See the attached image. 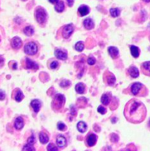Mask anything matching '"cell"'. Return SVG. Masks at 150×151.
<instances>
[{
    "label": "cell",
    "instance_id": "10",
    "mask_svg": "<svg viewBox=\"0 0 150 151\" xmlns=\"http://www.w3.org/2000/svg\"><path fill=\"white\" fill-rule=\"evenodd\" d=\"M22 45V41L19 37H14L11 41V46L13 49H19Z\"/></svg>",
    "mask_w": 150,
    "mask_h": 151
},
{
    "label": "cell",
    "instance_id": "23",
    "mask_svg": "<svg viewBox=\"0 0 150 151\" xmlns=\"http://www.w3.org/2000/svg\"><path fill=\"white\" fill-rule=\"evenodd\" d=\"M39 139L42 144H46L49 142V137L44 132H41L39 135Z\"/></svg>",
    "mask_w": 150,
    "mask_h": 151
},
{
    "label": "cell",
    "instance_id": "6",
    "mask_svg": "<svg viewBox=\"0 0 150 151\" xmlns=\"http://www.w3.org/2000/svg\"><path fill=\"white\" fill-rule=\"evenodd\" d=\"M74 32V27L71 24H67L63 29V36L64 38H69Z\"/></svg>",
    "mask_w": 150,
    "mask_h": 151
},
{
    "label": "cell",
    "instance_id": "39",
    "mask_svg": "<svg viewBox=\"0 0 150 151\" xmlns=\"http://www.w3.org/2000/svg\"><path fill=\"white\" fill-rule=\"evenodd\" d=\"M5 93L2 90H0V100H3L5 98Z\"/></svg>",
    "mask_w": 150,
    "mask_h": 151
},
{
    "label": "cell",
    "instance_id": "34",
    "mask_svg": "<svg viewBox=\"0 0 150 151\" xmlns=\"http://www.w3.org/2000/svg\"><path fill=\"white\" fill-rule=\"evenodd\" d=\"M47 150H53V151H56L57 150V147H55L53 144H49L47 147Z\"/></svg>",
    "mask_w": 150,
    "mask_h": 151
},
{
    "label": "cell",
    "instance_id": "5",
    "mask_svg": "<svg viewBox=\"0 0 150 151\" xmlns=\"http://www.w3.org/2000/svg\"><path fill=\"white\" fill-rule=\"evenodd\" d=\"M24 52L26 54L29 55H35L38 52V47L36 44L33 42H29L26 44L24 47Z\"/></svg>",
    "mask_w": 150,
    "mask_h": 151
},
{
    "label": "cell",
    "instance_id": "45",
    "mask_svg": "<svg viewBox=\"0 0 150 151\" xmlns=\"http://www.w3.org/2000/svg\"><path fill=\"white\" fill-rule=\"evenodd\" d=\"M23 1H24V0H23Z\"/></svg>",
    "mask_w": 150,
    "mask_h": 151
},
{
    "label": "cell",
    "instance_id": "40",
    "mask_svg": "<svg viewBox=\"0 0 150 151\" xmlns=\"http://www.w3.org/2000/svg\"><path fill=\"white\" fill-rule=\"evenodd\" d=\"M4 58H3L0 55V67H1V66L4 65Z\"/></svg>",
    "mask_w": 150,
    "mask_h": 151
},
{
    "label": "cell",
    "instance_id": "14",
    "mask_svg": "<svg viewBox=\"0 0 150 151\" xmlns=\"http://www.w3.org/2000/svg\"><path fill=\"white\" fill-rule=\"evenodd\" d=\"M128 72L129 73V75L133 78H136L139 76V71H138V68H136L135 66H130L129 69H128Z\"/></svg>",
    "mask_w": 150,
    "mask_h": 151
},
{
    "label": "cell",
    "instance_id": "21",
    "mask_svg": "<svg viewBox=\"0 0 150 151\" xmlns=\"http://www.w3.org/2000/svg\"><path fill=\"white\" fill-rule=\"evenodd\" d=\"M85 85L83 83H77L75 86V90H76V91L78 94H83L84 91H85Z\"/></svg>",
    "mask_w": 150,
    "mask_h": 151
},
{
    "label": "cell",
    "instance_id": "13",
    "mask_svg": "<svg viewBox=\"0 0 150 151\" xmlns=\"http://www.w3.org/2000/svg\"><path fill=\"white\" fill-rule=\"evenodd\" d=\"M56 143H57V146H58L59 147L63 148V147H66L67 142H66V138H65L64 137H63V136H59V137H57V140H56Z\"/></svg>",
    "mask_w": 150,
    "mask_h": 151
},
{
    "label": "cell",
    "instance_id": "15",
    "mask_svg": "<svg viewBox=\"0 0 150 151\" xmlns=\"http://www.w3.org/2000/svg\"><path fill=\"white\" fill-rule=\"evenodd\" d=\"M90 12V9L88 6L82 5L78 8V13L81 16H85L87 14H88Z\"/></svg>",
    "mask_w": 150,
    "mask_h": 151
},
{
    "label": "cell",
    "instance_id": "24",
    "mask_svg": "<svg viewBox=\"0 0 150 151\" xmlns=\"http://www.w3.org/2000/svg\"><path fill=\"white\" fill-rule=\"evenodd\" d=\"M76 127H77L78 131H79V132H81V133L85 132V131H86V130H87V125H86V124H85L84 122H78Z\"/></svg>",
    "mask_w": 150,
    "mask_h": 151
},
{
    "label": "cell",
    "instance_id": "19",
    "mask_svg": "<svg viewBox=\"0 0 150 151\" xmlns=\"http://www.w3.org/2000/svg\"><path fill=\"white\" fill-rule=\"evenodd\" d=\"M83 24L87 29H93L94 27V22H93L92 19H90V18L86 19L85 21H84Z\"/></svg>",
    "mask_w": 150,
    "mask_h": 151
},
{
    "label": "cell",
    "instance_id": "16",
    "mask_svg": "<svg viewBox=\"0 0 150 151\" xmlns=\"http://www.w3.org/2000/svg\"><path fill=\"white\" fill-rule=\"evenodd\" d=\"M31 106L33 109L35 113H38L41 107V103L38 100H34L31 102Z\"/></svg>",
    "mask_w": 150,
    "mask_h": 151
},
{
    "label": "cell",
    "instance_id": "42",
    "mask_svg": "<svg viewBox=\"0 0 150 151\" xmlns=\"http://www.w3.org/2000/svg\"><path fill=\"white\" fill-rule=\"evenodd\" d=\"M69 7H71L74 4V0H66Z\"/></svg>",
    "mask_w": 150,
    "mask_h": 151
},
{
    "label": "cell",
    "instance_id": "2",
    "mask_svg": "<svg viewBox=\"0 0 150 151\" xmlns=\"http://www.w3.org/2000/svg\"><path fill=\"white\" fill-rule=\"evenodd\" d=\"M131 93L135 96H146L147 94V89L144 85L141 83H134L131 86Z\"/></svg>",
    "mask_w": 150,
    "mask_h": 151
},
{
    "label": "cell",
    "instance_id": "30",
    "mask_svg": "<svg viewBox=\"0 0 150 151\" xmlns=\"http://www.w3.org/2000/svg\"><path fill=\"white\" fill-rule=\"evenodd\" d=\"M71 85V82L68 80H63L60 82V86L62 87V88H66V87L69 86Z\"/></svg>",
    "mask_w": 150,
    "mask_h": 151
},
{
    "label": "cell",
    "instance_id": "8",
    "mask_svg": "<svg viewBox=\"0 0 150 151\" xmlns=\"http://www.w3.org/2000/svg\"><path fill=\"white\" fill-rule=\"evenodd\" d=\"M104 78H105L107 84L110 86L113 85L115 83V82H116V78H115V76L113 74L109 72H107L104 74Z\"/></svg>",
    "mask_w": 150,
    "mask_h": 151
},
{
    "label": "cell",
    "instance_id": "41",
    "mask_svg": "<svg viewBox=\"0 0 150 151\" xmlns=\"http://www.w3.org/2000/svg\"><path fill=\"white\" fill-rule=\"evenodd\" d=\"M12 63H13V65H12V69H17V63H16V62L14 61H12Z\"/></svg>",
    "mask_w": 150,
    "mask_h": 151
},
{
    "label": "cell",
    "instance_id": "11",
    "mask_svg": "<svg viewBox=\"0 0 150 151\" xmlns=\"http://www.w3.org/2000/svg\"><path fill=\"white\" fill-rule=\"evenodd\" d=\"M141 70L145 75L150 76V61H146L141 65Z\"/></svg>",
    "mask_w": 150,
    "mask_h": 151
},
{
    "label": "cell",
    "instance_id": "32",
    "mask_svg": "<svg viewBox=\"0 0 150 151\" xmlns=\"http://www.w3.org/2000/svg\"><path fill=\"white\" fill-rule=\"evenodd\" d=\"M23 150H30V151H33L35 150V148H34V147L32 145H26L24 146V147H23Z\"/></svg>",
    "mask_w": 150,
    "mask_h": 151
},
{
    "label": "cell",
    "instance_id": "28",
    "mask_svg": "<svg viewBox=\"0 0 150 151\" xmlns=\"http://www.w3.org/2000/svg\"><path fill=\"white\" fill-rule=\"evenodd\" d=\"M75 50L78 52H82L84 50V44L82 41H78L75 44Z\"/></svg>",
    "mask_w": 150,
    "mask_h": 151
},
{
    "label": "cell",
    "instance_id": "25",
    "mask_svg": "<svg viewBox=\"0 0 150 151\" xmlns=\"http://www.w3.org/2000/svg\"><path fill=\"white\" fill-rule=\"evenodd\" d=\"M24 32L26 35L27 36H31V35H33L34 33V29L32 28V26H27L24 28Z\"/></svg>",
    "mask_w": 150,
    "mask_h": 151
},
{
    "label": "cell",
    "instance_id": "18",
    "mask_svg": "<svg viewBox=\"0 0 150 151\" xmlns=\"http://www.w3.org/2000/svg\"><path fill=\"white\" fill-rule=\"evenodd\" d=\"M14 127L17 130H21L24 127V120L21 117H18L16 118V121H15L14 123Z\"/></svg>",
    "mask_w": 150,
    "mask_h": 151
},
{
    "label": "cell",
    "instance_id": "37",
    "mask_svg": "<svg viewBox=\"0 0 150 151\" xmlns=\"http://www.w3.org/2000/svg\"><path fill=\"white\" fill-rule=\"evenodd\" d=\"M96 63V59L94 57H90L88 59V63L89 65H94Z\"/></svg>",
    "mask_w": 150,
    "mask_h": 151
},
{
    "label": "cell",
    "instance_id": "26",
    "mask_svg": "<svg viewBox=\"0 0 150 151\" xmlns=\"http://www.w3.org/2000/svg\"><path fill=\"white\" fill-rule=\"evenodd\" d=\"M14 98L17 102H21L23 100L24 94L20 89H17V91H16V95H15Z\"/></svg>",
    "mask_w": 150,
    "mask_h": 151
},
{
    "label": "cell",
    "instance_id": "44",
    "mask_svg": "<svg viewBox=\"0 0 150 151\" xmlns=\"http://www.w3.org/2000/svg\"><path fill=\"white\" fill-rule=\"evenodd\" d=\"M143 1H144V2H146V3L150 2V0H143Z\"/></svg>",
    "mask_w": 150,
    "mask_h": 151
},
{
    "label": "cell",
    "instance_id": "33",
    "mask_svg": "<svg viewBox=\"0 0 150 151\" xmlns=\"http://www.w3.org/2000/svg\"><path fill=\"white\" fill-rule=\"evenodd\" d=\"M35 143V139L34 137H30L27 140V144L31 145H33Z\"/></svg>",
    "mask_w": 150,
    "mask_h": 151
},
{
    "label": "cell",
    "instance_id": "31",
    "mask_svg": "<svg viewBox=\"0 0 150 151\" xmlns=\"http://www.w3.org/2000/svg\"><path fill=\"white\" fill-rule=\"evenodd\" d=\"M57 128H58L60 131H64L66 130V125L65 124H63V122H59L57 124Z\"/></svg>",
    "mask_w": 150,
    "mask_h": 151
},
{
    "label": "cell",
    "instance_id": "7",
    "mask_svg": "<svg viewBox=\"0 0 150 151\" xmlns=\"http://www.w3.org/2000/svg\"><path fill=\"white\" fill-rule=\"evenodd\" d=\"M54 55H55V57L57 58L63 60H66L68 58L67 52L65 51H63V50H56L55 51H54Z\"/></svg>",
    "mask_w": 150,
    "mask_h": 151
},
{
    "label": "cell",
    "instance_id": "38",
    "mask_svg": "<svg viewBox=\"0 0 150 151\" xmlns=\"http://www.w3.org/2000/svg\"><path fill=\"white\" fill-rule=\"evenodd\" d=\"M58 65H59L58 63H57V61H55V60H54V61L51 62V64H50V68H51V69H55L56 68H57Z\"/></svg>",
    "mask_w": 150,
    "mask_h": 151
},
{
    "label": "cell",
    "instance_id": "29",
    "mask_svg": "<svg viewBox=\"0 0 150 151\" xmlns=\"http://www.w3.org/2000/svg\"><path fill=\"white\" fill-rule=\"evenodd\" d=\"M101 102L104 105H108L109 103H110V98H109V97L107 94H103V95L101 96Z\"/></svg>",
    "mask_w": 150,
    "mask_h": 151
},
{
    "label": "cell",
    "instance_id": "3",
    "mask_svg": "<svg viewBox=\"0 0 150 151\" xmlns=\"http://www.w3.org/2000/svg\"><path fill=\"white\" fill-rule=\"evenodd\" d=\"M65 103V97L62 94H56L52 102V108L54 110L60 109Z\"/></svg>",
    "mask_w": 150,
    "mask_h": 151
},
{
    "label": "cell",
    "instance_id": "35",
    "mask_svg": "<svg viewBox=\"0 0 150 151\" xmlns=\"http://www.w3.org/2000/svg\"><path fill=\"white\" fill-rule=\"evenodd\" d=\"M110 138H111V141L113 142H117L119 141V137L115 134H112Z\"/></svg>",
    "mask_w": 150,
    "mask_h": 151
},
{
    "label": "cell",
    "instance_id": "20",
    "mask_svg": "<svg viewBox=\"0 0 150 151\" xmlns=\"http://www.w3.org/2000/svg\"><path fill=\"white\" fill-rule=\"evenodd\" d=\"M130 52L132 55L133 56L134 58H138L140 55V50L138 47L136 46H131L130 47Z\"/></svg>",
    "mask_w": 150,
    "mask_h": 151
},
{
    "label": "cell",
    "instance_id": "12",
    "mask_svg": "<svg viewBox=\"0 0 150 151\" xmlns=\"http://www.w3.org/2000/svg\"><path fill=\"white\" fill-rule=\"evenodd\" d=\"M108 53L113 59H116L119 57V50L115 47H110L108 48Z\"/></svg>",
    "mask_w": 150,
    "mask_h": 151
},
{
    "label": "cell",
    "instance_id": "9",
    "mask_svg": "<svg viewBox=\"0 0 150 151\" xmlns=\"http://www.w3.org/2000/svg\"><path fill=\"white\" fill-rule=\"evenodd\" d=\"M26 66L27 69H32V70H34V71L38 70V68H39L38 65L35 62L32 61V60H30L29 58L26 59Z\"/></svg>",
    "mask_w": 150,
    "mask_h": 151
},
{
    "label": "cell",
    "instance_id": "27",
    "mask_svg": "<svg viewBox=\"0 0 150 151\" xmlns=\"http://www.w3.org/2000/svg\"><path fill=\"white\" fill-rule=\"evenodd\" d=\"M110 13L113 17H118L120 15L121 10L119 8H111L110 10Z\"/></svg>",
    "mask_w": 150,
    "mask_h": 151
},
{
    "label": "cell",
    "instance_id": "17",
    "mask_svg": "<svg viewBox=\"0 0 150 151\" xmlns=\"http://www.w3.org/2000/svg\"><path fill=\"white\" fill-rule=\"evenodd\" d=\"M97 141V137L95 134H90L88 137V145L89 147H92L96 144Z\"/></svg>",
    "mask_w": 150,
    "mask_h": 151
},
{
    "label": "cell",
    "instance_id": "1",
    "mask_svg": "<svg viewBox=\"0 0 150 151\" xmlns=\"http://www.w3.org/2000/svg\"><path fill=\"white\" fill-rule=\"evenodd\" d=\"M124 116L132 123H140L145 119L146 115V106L137 100H129L124 108Z\"/></svg>",
    "mask_w": 150,
    "mask_h": 151
},
{
    "label": "cell",
    "instance_id": "4",
    "mask_svg": "<svg viewBox=\"0 0 150 151\" xmlns=\"http://www.w3.org/2000/svg\"><path fill=\"white\" fill-rule=\"evenodd\" d=\"M46 13L43 7H38L35 11V18L39 24H43L46 19Z\"/></svg>",
    "mask_w": 150,
    "mask_h": 151
},
{
    "label": "cell",
    "instance_id": "43",
    "mask_svg": "<svg viewBox=\"0 0 150 151\" xmlns=\"http://www.w3.org/2000/svg\"><path fill=\"white\" fill-rule=\"evenodd\" d=\"M57 1H58V0H49V1L50 3H51V4H54V3H57Z\"/></svg>",
    "mask_w": 150,
    "mask_h": 151
},
{
    "label": "cell",
    "instance_id": "36",
    "mask_svg": "<svg viewBox=\"0 0 150 151\" xmlns=\"http://www.w3.org/2000/svg\"><path fill=\"white\" fill-rule=\"evenodd\" d=\"M97 111H98L99 113H100L101 114H104L106 113V109H104L103 106H99Z\"/></svg>",
    "mask_w": 150,
    "mask_h": 151
},
{
    "label": "cell",
    "instance_id": "22",
    "mask_svg": "<svg viewBox=\"0 0 150 151\" xmlns=\"http://www.w3.org/2000/svg\"><path fill=\"white\" fill-rule=\"evenodd\" d=\"M64 8H65L64 3H63V1H58V2H57V4H56L55 6H54V9H55L56 11L58 12V13H61V12H63V10H64Z\"/></svg>",
    "mask_w": 150,
    "mask_h": 151
}]
</instances>
